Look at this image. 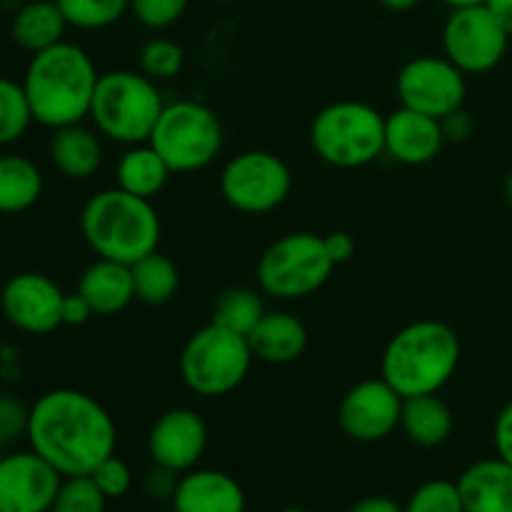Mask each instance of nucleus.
<instances>
[{
	"instance_id": "obj_21",
	"label": "nucleus",
	"mask_w": 512,
	"mask_h": 512,
	"mask_svg": "<svg viewBox=\"0 0 512 512\" xmlns=\"http://www.w3.org/2000/svg\"><path fill=\"white\" fill-rule=\"evenodd\" d=\"M75 290L88 300L95 315L110 318V315L123 313L135 300L133 270L125 263L98 258L83 270Z\"/></svg>"
},
{
	"instance_id": "obj_16",
	"label": "nucleus",
	"mask_w": 512,
	"mask_h": 512,
	"mask_svg": "<svg viewBox=\"0 0 512 512\" xmlns=\"http://www.w3.org/2000/svg\"><path fill=\"white\" fill-rule=\"evenodd\" d=\"M208 448V425L195 410L173 408L160 415L148 433L153 465L183 475L203 460Z\"/></svg>"
},
{
	"instance_id": "obj_23",
	"label": "nucleus",
	"mask_w": 512,
	"mask_h": 512,
	"mask_svg": "<svg viewBox=\"0 0 512 512\" xmlns=\"http://www.w3.org/2000/svg\"><path fill=\"white\" fill-rule=\"evenodd\" d=\"M68 28V20L55 0H28L10 18V38L30 55L63 43Z\"/></svg>"
},
{
	"instance_id": "obj_19",
	"label": "nucleus",
	"mask_w": 512,
	"mask_h": 512,
	"mask_svg": "<svg viewBox=\"0 0 512 512\" xmlns=\"http://www.w3.org/2000/svg\"><path fill=\"white\" fill-rule=\"evenodd\" d=\"M250 350L270 365L295 363L308 348V328L303 320L285 310H265L260 323L248 333Z\"/></svg>"
},
{
	"instance_id": "obj_42",
	"label": "nucleus",
	"mask_w": 512,
	"mask_h": 512,
	"mask_svg": "<svg viewBox=\"0 0 512 512\" xmlns=\"http://www.w3.org/2000/svg\"><path fill=\"white\" fill-rule=\"evenodd\" d=\"M348 512H403V505L388 495H370L350 505Z\"/></svg>"
},
{
	"instance_id": "obj_39",
	"label": "nucleus",
	"mask_w": 512,
	"mask_h": 512,
	"mask_svg": "<svg viewBox=\"0 0 512 512\" xmlns=\"http://www.w3.org/2000/svg\"><path fill=\"white\" fill-rule=\"evenodd\" d=\"M93 308H90L88 300L75 290V293H65L63 298V325L70 328H80V325L88 323L93 318Z\"/></svg>"
},
{
	"instance_id": "obj_40",
	"label": "nucleus",
	"mask_w": 512,
	"mask_h": 512,
	"mask_svg": "<svg viewBox=\"0 0 512 512\" xmlns=\"http://www.w3.org/2000/svg\"><path fill=\"white\" fill-rule=\"evenodd\" d=\"M178 480H180L178 473L155 465V468L148 473V478H145V490H148L153 498H173L175 488H178Z\"/></svg>"
},
{
	"instance_id": "obj_45",
	"label": "nucleus",
	"mask_w": 512,
	"mask_h": 512,
	"mask_svg": "<svg viewBox=\"0 0 512 512\" xmlns=\"http://www.w3.org/2000/svg\"><path fill=\"white\" fill-rule=\"evenodd\" d=\"M443 5H448L450 10L455 8H468V5H485V0H440Z\"/></svg>"
},
{
	"instance_id": "obj_30",
	"label": "nucleus",
	"mask_w": 512,
	"mask_h": 512,
	"mask_svg": "<svg viewBox=\"0 0 512 512\" xmlns=\"http://www.w3.org/2000/svg\"><path fill=\"white\" fill-rule=\"evenodd\" d=\"M70 28L105 30L130 13V0H55Z\"/></svg>"
},
{
	"instance_id": "obj_5",
	"label": "nucleus",
	"mask_w": 512,
	"mask_h": 512,
	"mask_svg": "<svg viewBox=\"0 0 512 512\" xmlns=\"http://www.w3.org/2000/svg\"><path fill=\"white\" fill-rule=\"evenodd\" d=\"M165 108L158 83L138 70H108L95 85L90 115L103 138L120 145L148 143Z\"/></svg>"
},
{
	"instance_id": "obj_7",
	"label": "nucleus",
	"mask_w": 512,
	"mask_h": 512,
	"mask_svg": "<svg viewBox=\"0 0 512 512\" xmlns=\"http://www.w3.org/2000/svg\"><path fill=\"white\" fill-rule=\"evenodd\" d=\"M255 355L245 335L213 323L195 330L180 355L183 383L200 398H223L245 383Z\"/></svg>"
},
{
	"instance_id": "obj_14",
	"label": "nucleus",
	"mask_w": 512,
	"mask_h": 512,
	"mask_svg": "<svg viewBox=\"0 0 512 512\" xmlns=\"http://www.w3.org/2000/svg\"><path fill=\"white\" fill-rule=\"evenodd\" d=\"M403 400V395L388 380H360L345 393L338 410V423L350 440L378 443L400 428Z\"/></svg>"
},
{
	"instance_id": "obj_44",
	"label": "nucleus",
	"mask_w": 512,
	"mask_h": 512,
	"mask_svg": "<svg viewBox=\"0 0 512 512\" xmlns=\"http://www.w3.org/2000/svg\"><path fill=\"white\" fill-rule=\"evenodd\" d=\"M385 10H393V13H405V10L418 8L423 0H378Z\"/></svg>"
},
{
	"instance_id": "obj_34",
	"label": "nucleus",
	"mask_w": 512,
	"mask_h": 512,
	"mask_svg": "<svg viewBox=\"0 0 512 512\" xmlns=\"http://www.w3.org/2000/svg\"><path fill=\"white\" fill-rule=\"evenodd\" d=\"M190 0H130V13L148 30H165L178 23Z\"/></svg>"
},
{
	"instance_id": "obj_4",
	"label": "nucleus",
	"mask_w": 512,
	"mask_h": 512,
	"mask_svg": "<svg viewBox=\"0 0 512 512\" xmlns=\"http://www.w3.org/2000/svg\"><path fill=\"white\" fill-rule=\"evenodd\" d=\"M80 233L98 258L133 265L158 250L160 225L153 200H143L118 185L95 193L80 213Z\"/></svg>"
},
{
	"instance_id": "obj_6",
	"label": "nucleus",
	"mask_w": 512,
	"mask_h": 512,
	"mask_svg": "<svg viewBox=\"0 0 512 512\" xmlns=\"http://www.w3.org/2000/svg\"><path fill=\"white\" fill-rule=\"evenodd\" d=\"M310 148L323 163L353 170L385 155V115L360 100L325 105L310 123Z\"/></svg>"
},
{
	"instance_id": "obj_28",
	"label": "nucleus",
	"mask_w": 512,
	"mask_h": 512,
	"mask_svg": "<svg viewBox=\"0 0 512 512\" xmlns=\"http://www.w3.org/2000/svg\"><path fill=\"white\" fill-rule=\"evenodd\" d=\"M265 315L263 298L253 288H230L218 298L213 310V323L233 330L248 338L250 330L260 323Z\"/></svg>"
},
{
	"instance_id": "obj_32",
	"label": "nucleus",
	"mask_w": 512,
	"mask_h": 512,
	"mask_svg": "<svg viewBox=\"0 0 512 512\" xmlns=\"http://www.w3.org/2000/svg\"><path fill=\"white\" fill-rule=\"evenodd\" d=\"M105 508H108V498L100 493L93 478L75 475V478H63L50 512H105Z\"/></svg>"
},
{
	"instance_id": "obj_46",
	"label": "nucleus",
	"mask_w": 512,
	"mask_h": 512,
	"mask_svg": "<svg viewBox=\"0 0 512 512\" xmlns=\"http://www.w3.org/2000/svg\"><path fill=\"white\" fill-rule=\"evenodd\" d=\"M505 198H508V203L512 205V170L508 173V178H505Z\"/></svg>"
},
{
	"instance_id": "obj_27",
	"label": "nucleus",
	"mask_w": 512,
	"mask_h": 512,
	"mask_svg": "<svg viewBox=\"0 0 512 512\" xmlns=\"http://www.w3.org/2000/svg\"><path fill=\"white\" fill-rule=\"evenodd\" d=\"M133 270L135 300L145 305H165L178 295L180 270L168 255L153 250L150 255L130 265Z\"/></svg>"
},
{
	"instance_id": "obj_13",
	"label": "nucleus",
	"mask_w": 512,
	"mask_h": 512,
	"mask_svg": "<svg viewBox=\"0 0 512 512\" xmlns=\"http://www.w3.org/2000/svg\"><path fill=\"white\" fill-rule=\"evenodd\" d=\"M63 298L65 293L53 278L23 270L0 290V310L20 333L48 335L63 325Z\"/></svg>"
},
{
	"instance_id": "obj_8",
	"label": "nucleus",
	"mask_w": 512,
	"mask_h": 512,
	"mask_svg": "<svg viewBox=\"0 0 512 512\" xmlns=\"http://www.w3.org/2000/svg\"><path fill=\"white\" fill-rule=\"evenodd\" d=\"M148 143L163 155L173 173H195L215 163L223 150V125L205 103L175 100L165 103Z\"/></svg>"
},
{
	"instance_id": "obj_41",
	"label": "nucleus",
	"mask_w": 512,
	"mask_h": 512,
	"mask_svg": "<svg viewBox=\"0 0 512 512\" xmlns=\"http://www.w3.org/2000/svg\"><path fill=\"white\" fill-rule=\"evenodd\" d=\"M325 248H328V255H330V260H333L335 265H343V263H348L350 258H353V253H355V240H353V235H348V233H330V235H325Z\"/></svg>"
},
{
	"instance_id": "obj_18",
	"label": "nucleus",
	"mask_w": 512,
	"mask_h": 512,
	"mask_svg": "<svg viewBox=\"0 0 512 512\" xmlns=\"http://www.w3.org/2000/svg\"><path fill=\"white\" fill-rule=\"evenodd\" d=\"M173 512H245L243 485L220 470L193 468L180 475L175 488Z\"/></svg>"
},
{
	"instance_id": "obj_24",
	"label": "nucleus",
	"mask_w": 512,
	"mask_h": 512,
	"mask_svg": "<svg viewBox=\"0 0 512 512\" xmlns=\"http://www.w3.org/2000/svg\"><path fill=\"white\" fill-rule=\"evenodd\" d=\"M170 175H173L170 165L150 143L128 145L115 165V185L143 200L158 198L168 185Z\"/></svg>"
},
{
	"instance_id": "obj_26",
	"label": "nucleus",
	"mask_w": 512,
	"mask_h": 512,
	"mask_svg": "<svg viewBox=\"0 0 512 512\" xmlns=\"http://www.w3.org/2000/svg\"><path fill=\"white\" fill-rule=\"evenodd\" d=\"M43 173L25 155H0V215H20L43 195Z\"/></svg>"
},
{
	"instance_id": "obj_1",
	"label": "nucleus",
	"mask_w": 512,
	"mask_h": 512,
	"mask_svg": "<svg viewBox=\"0 0 512 512\" xmlns=\"http://www.w3.org/2000/svg\"><path fill=\"white\" fill-rule=\"evenodd\" d=\"M30 450L48 460L63 478L90 475L115 455L118 428L108 410L83 390H48L30 405Z\"/></svg>"
},
{
	"instance_id": "obj_33",
	"label": "nucleus",
	"mask_w": 512,
	"mask_h": 512,
	"mask_svg": "<svg viewBox=\"0 0 512 512\" xmlns=\"http://www.w3.org/2000/svg\"><path fill=\"white\" fill-rule=\"evenodd\" d=\"M403 512H465L463 498H460L458 483L453 480H428L420 485Z\"/></svg>"
},
{
	"instance_id": "obj_29",
	"label": "nucleus",
	"mask_w": 512,
	"mask_h": 512,
	"mask_svg": "<svg viewBox=\"0 0 512 512\" xmlns=\"http://www.w3.org/2000/svg\"><path fill=\"white\" fill-rule=\"evenodd\" d=\"M33 123L23 83L0 75V148L18 143Z\"/></svg>"
},
{
	"instance_id": "obj_20",
	"label": "nucleus",
	"mask_w": 512,
	"mask_h": 512,
	"mask_svg": "<svg viewBox=\"0 0 512 512\" xmlns=\"http://www.w3.org/2000/svg\"><path fill=\"white\" fill-rule=\"evenodd\" d=\"M455 483L465 512H512V465L503 458L473 463Z\"/></svg>"
},
{
	"instance_id": "obj_36",
	"label": "nucleus",
	"mask_w": 512,
	"mask_h": 512,
	"mask_svg": "<svg viewBox=\"0 0 512 512\" xmlns=\"http://www.w3.org/2000/svg\"><path fill=\"white\" fill-rule=\"evenodd\" d=\"M30 408L10 395H0V445L28 435Z\"/></svg>"
},
{
	"instance_id": "obj_38",
	"label": "nucleus",
	"mask_w": 512,
	"mask_h": 512,
	"mask_svg": "<svg viewBox=\"0 0 512 512\" xmlns=\"http://www.w3.org/2000/svg\"><path fill=\"white\" fill-rule=\"evenodd\" d=\"M440 125H443L445 140H453V143H458V140H468L475 130L473 115H470L465 108L445 115V118L440 120Z\"/></svg>"
},
{
	"instance_id": "obj_22",
	"label": "nucleus",
	"mask_w": 512,
	"mask_h": 512,
	"mask_svg": "<svg viewBox=\"0 0 512 512\" xmlns=\"http://www.w3.org/2000/svg\"><path fill=\"white\" fill-rule=\"evenodd\" d=\"M50 160H53L55 170L68 180H90L103 165L100 133L83 123L53 130Z\"/></svg>"
},
{
	"instance_id": "obj_10",
	"label": "nucleus",
	"mask_w": 512,
	"mask_h": 512,
	"mask_svg": "<svg viewBox=\"0 0 512 512\" xmlns=\"http://www.w3.org/2000/svg\"><path fill=\"white\" fill-rule=\"evenodd\" d=\"M293 173L270 150H245L220 170V193L230 208L245 215H265L288 200Z\"/></svg>"
},
{
	"instance_id": "obj_25",
	"label": "nucleus",
	"mask_w": 512,
	"mask_h": 512,
	"mask_svg": "<svg viewBox=\"0 0 512 512\" xmlns=\"http://www.w3.org/2000/svg\"><path fill=\"white\" fill-rule=\"evenodd\" d=\"M453 425V410L438 393L403 400L400 428L408 435L410 443L420 448H438L453 435Z\"/></svg>"
},
{
	"instance_id": "obj_2",
	"label": "nucleus",
	"mask_w": 512,
	"mask_h": 512,
	"mask_svg": "<svg viewBox=\"0 0 512 512\" xmlns=\"http://www.w3.org/2000/svg\"><path fill=\"white\" fill-rule=\"evenodd\" d=\"M98 78L93 58L80 45L63 40L30 55L20 83L28 95L35 123L58 130L88 118Z\"/></svg>"
},
{
	"instance_id": "obj_48",
	"label": "nucleus",
	"mask_w": 512,
	"mask_h": 512,
	"mask_svg": "<svg viewBox=\"0 0 512 512\" xmlns=\"http://www.w3.org/2000/svg\"><path fill=\"white\" fill-rule=\"evenodd\" d=\"M210 3H235V0H210Z\"/></svg>"
},
{
	"instance_id": "obj_3",
	"label": "nucleus",
	"mask_w": 512,
	"mask_h": 512,
	"mask_svg": "<svg viewBox=\"0 0 512 512\" xmlns=\"http://www.w3.org/2000/svg\"><path fill=\"white\" fill-rule=\"evenodd\" d=\"M460 365V338L448 323L415 320L385 345L380 378L403 398L435 395L450 383Z\"/></svg>"
},
{
	"instance_id": "obj_11",
	"label": "nucleus",
	"mask_w": 512,
	"mask_h": 512,
	"mask_svg": "<svg viewBox=\"0 0 512 512\" xmlns=\"http://www.w3.org/2000/svg\"><path fill=\"white\" fill-rule=\"evenodd\" d=\"M510 35L495 20L488 5L450 10L443 28V50L465 75H483L498 68L508 53Z\"/></svg>"
},
{
	"instance_id": "obj_31",
	"label": "nucleus",
	"mask_w": 512,
	"mask_h": 512,
	"mask_svg": "<svg viewBox=\"0 0 512 512\" xmlns=\"http://www.w3.org/2000/svg\"><path fill=\"white\" fill-rule=\"evenodd\" d=\"M138 63L140 73H145L155 83H163V80H173L175 75H180L185 65V53L175 40L150 38L140 48Z\"/></svg>"
},
{
	"instance_id": "obj_15",
	"label": "nucleus",
	"mask_w": 512,
	"mask_h": 512,
	"mask_svg": "<svg viewBox=\"0 0 512 512\" xmlns=\"http://www.w3.org/2000/svg\"><path fill=\"white\" fill-rule=\"evenodd\" d=\"M63 475L35 450L0 458V512H50Z\"/></svg>"
},
{
	"instance_id": "obj_9",
	"label": "nucleus",
	"mask_w": 512,
	"mask_h": 512,
	"mask_svg": "<svg viewBox=\"0 0 512 512\" xmlns=\"http://www.w3.org/2000/svg\"><path fill=\"white\" fill-rule=\"evenodd\" d=\"M323 235L288 233L270 243L258 260V285L275 300H300L318 293L333 275Z\"/></svg>"
},
{
	"instance_id": "obj_12",
	"label": "nucleus",
	"mask_w": 512,
	"mask_h": 512,
	"mask_svg": "<svg viewBox=\"0 0 512 512\" xmlns=\"http://www.w3.org/2000/svg\"><path fill=\"white\" fill-rule=\"evenodd\" d=\"M395 90L403 108L443 120L465 108L468 83L463 70L445 55H418L400 68Z\"/></svg>"
},
{
	"instance_id": "obj_17",
	"label": "nucleus",
	"mask_w": 512,
	"mask_h": 512,
	"mask_svg": "<svg viewBox=\"0 0 512 512\" xmlns=\"http://www.w3.org/2000/svg\"><path fill=\"white\" fill-rule=\"evenodd\" d=\"M448 143L438 118L400 105L385 115V155L400 165H428Z\"/></svg>"
},
{
	"instance_id": "obj_43",
	"label": "nucleus",
	"mask_w": 512,
	"mask_h": 512,
	"mask_svg": "<svg viewBox=\"0 0 512 512\" xmlns=\"http://www.w3.org/2000/svg\"><path fill=\"white\" fill-rule=\"evenodd\" d=\"M485 5L512 38V0H485Z\"/></svg>"
},
{
	"instance_id": "obj_37",
	"label": "nucleus",
	"mask_w": 512,
	"mask_h": 512,
	"mask_svg": "<svg viewBox=\"0 0 512 512\" xmlns=\"http://www.w3.org/2000/svg\"><path fill=\"white\" fill-rule=\"evenodd\" d=\"M493 443L495 450H498V458L512 465V403L505 405L498 413V418H495Z\"/></svg>"
},
{
	"instance_id": "obj_35",
	"label": "nucleus",
	"mask_w": 512,
	"mask_h": 512,
	"mask_svg": "<svg viewBox=\"0 0 512 512\" xmlns=\"http://www.w3.org/2000/svg\"><path fill=\"white\" fill-rule=\"evenodd\" d=\"M90 478H93V483L98 485L100 493H103L108 500L123 498V495L130 490V485H133V473H130L125 460H120L118 455L105 458L103 463L90 473Z\"/></svg>"
},
{
	"instance_id": "obj_47",
	"label": "nucleus",
	"mask_w": 512,
	"mask_h": 512,
	"mask_svg": "<svg viewBox=\"0 0 512 512\" xmlns=\"http://www.w3.org/2000/svg\"><path fill=\"white\" fill-rule=\"evenodd\" d=\"M278 512H310V510L298 508V505H293V508H283V510H278Z\"/></svg>"
}]
</instances>
